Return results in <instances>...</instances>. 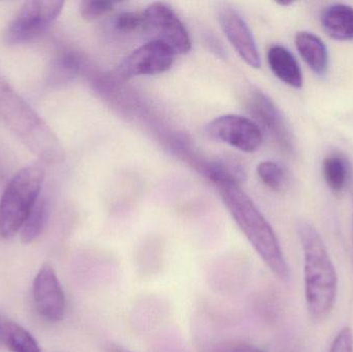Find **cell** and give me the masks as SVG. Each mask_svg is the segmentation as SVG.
Returning <instances> with one entry per match:
<instances>
[{"mask_svg":"<svg viewBox=\"0 0 353 352\" xmlns=\"http://www.w3.org/2000/svg\"><path fill=\"white\" fill-rule=\"evenodd\" d=\"M218 188L228 212L265 266L282 281L290 280V268L277 236L253 200L239 184H224Z\"/></svg>","mask_w":353,"mask_h":352,"instance_id":"cell-1","label":"cell"},{"mask_svg":"<svg viewBox=\"0 0 353 352\" xmlns=\"http://www.w3.org/2000/svg\"><path fill=\"white\" fill-rule=\"evenodd\" d=\"M298 231L304 251L307 307L313 320H323L335 306L337 273L317 229L303 221L299 225Z\"/></svg>","mask_w":353,"mask_h":352,"instance_id":"cell-2","label":"cell"},{"mask_svg":"<svg viewBox=\"0 0 353 352\" xmlns=\"http://www.w3.org/2000/svg\"><path fill=\"white\" fill-rule=\"evenodd\" d=\"M0 119L43 163H59L61 146L53 130L6 81L0 80Z\"/></svg>","mask_w":353,"mask_h":352,"instance_id":"cell-3","label":"cell"},{"mask_svg":"<svg viewBox=\"0 0 353 352\" xmlns=\"http://www.w3.org/2000/svg\"><path fill=\"white\" fill-rule=\"evenodd\" d=\"M45 169L31 165L21 169L10 180L0 200V235L10 239L24 225L39 200Z\"/></svg>","mask_w":353,"mask_h":352,"instance_id":"cell-4","label":"cell"},{"mask_svg":"<svg viewBox=\"0 0 353 352\" xmlns=\"http://www.w3.org/2000/svg\"><path fill=\"white\" fill-rule=\"evenodd\" d=\"M64 2L28 1L23 4L3 32L6 45H18L29 43L45 32L61 12Z\"/></svg>","mask_w":353,"mask_h":352,"instance_id":"cell-5","label":"cell"},{"mask_svg":"<svg viewBox=\"0 0 353 352\" xmlns=\"http://www.w3.org/2000/svg\"><path fill=\"white\" fill-rule=\"evenodd\" d=\"M145 31L153 33L157 41L172 48L176 54L190 51L191 41L186 27L176 12L163 2H153L143 12Z\"/></svg>","mask_w":353,"mask_h":352,"instance_id":"cell-6","label":"cell"},{"mask_svg":"<svg viewBox=\"0 0 353 352\" xmlns=\"http://www.w3.org/2000/svg\"><path fill=\"white\" fill-rule=\"evenodd\" d=\"M208 136L243 152L252 153L261 148L263 134L256 123L238 115H224L208 124Z\"/></svg>","mask_w":353,"mask_h":352,"instance_id":"cell-7","label":"cell"},{"mask_svg":"<svg viewBox=\"0 0 353 352\" xmlns=\"http://www.w3.org/2000/svg\"><path fill=\"white\" fill-rule=\"evenodd\" d=\"M176 53L167 43L153 39L134 50L118 68L123 79L163 74L175 62Z\"/></svg>","mask_w":353,"mask_h":352,"instance_id":"cell-8","label":"cell"},{"mask_svg":"<svg viewBox=\"0 0 353 352\" xmlns=\"http://www.w3.org/2000/svg\"><path fill=\"white\" fill-rule=\"evenodd\" d=\"M33 298L37 311L46 320L57 322L63 318L65 297L50 265H43L37 273L33 284Z\"/></svg>","mask_w":353,"mask_h":352,"instance_id":"cell-9","label":"cell"},{"mask_svg":"<svg viewBox=\"0 0 353 352\" xmlns=\"http://www.w3.org/2000/svg\"><path fill=\"white\" fill-rule=\"evenodd\" d=\"M219 22L224 34L236 53L251 68L261 66V57L252 32L241 14L230 6L219 10Z\"/></svg>","mask_w":353,"mask_h":352,"instance_id":"cell-10","label":"cell"},{"mask_svg":"<svg viewBox=\"0 0 353 352\" xmlns=\"http://www.w3.org/2000/svg\"><path fill=\"white\" fill-rule=\"evenodd\" d=\"M250 110L255 118L269 130L282 150L290 154L294 153V134L274 101L261 92H254L251 95Z\"/></svg>","mask_w":353,"mask_h":352,"instance_id":"cell-11","label":"cell"},{"mask_svg":"<svg viewBox=\"0 0 353 352\" xmlns=\"http://www.w3.org/2000/svg\"><path fill=\"white\" fill-rule=\"evenodd\" d=\"M268 62L276 76L288 86L302 88L303 74L292 52L282 45H273L268 51Z\"/></svg>","mask_w":353,"mask_h":352,"instance_id":"cell-12","label":"cell"},{"mask_svg":"<svg viewBox=\"0 0 353 352\" xmlns=\"http://www.w3.org/2000/svg\"><path fill=\"white\" fill-rule=\"evenodd\" d=\"M296 47L303 59L317 76H325L329 70L327 45L317 35L308 31L296 33Z\"/></svg>","mask_w":353,"mask_h":352,"instance_id":"cell-13","label":"cell"},{"mask_svg":"<svg viewBox=\"0 0 353 352\" xmlns=\"http://www.w3.org/2000/svg\"><path fill=\"white\" fill-rule=\"evenodd\" d=\"M321 24L325 32L337 41H353V8L336 3L327 6L321 14Z\"/></svg>","mask_w":353,"mask_h":352,"instance_id":"cell-14","label":"cell"},{"mask_svg":"<svg viewBox=\"0 0 353 352\" xmlns=\"http://www.w3.org/2000/svg\"><path fill=\"white\" fill-rule=\"evenodd\" d=\"M323 177L334 192L343 191L350 177L347 161L339 153L329 155L323 163Z\"/></svg>","mask_w":353,"mask_h":352,"instance_id":"cell-15","label":"cell"},{"mask_svg":"<svg viewBox=\"0 0 353 352\" xmlns=\"http://www.w3.org/2000/svg\"><path fill=\"white\" fill-rule=\"evenodd\" d=\"M49 214V203H48L47 198H41V200L39 198L29 214L28 218L26 219L21 229L22 243H31L41 236L47 225Z\"/></svg>","mask_w":353,"mask_h":352,"instance_id":"cell-16","label":"cell"},{"mask_svg":"<svg viewBox=\"0 0 353 352\" xmlns=\"http://www.w3.org/2000/svg\"><path fill=\"white\" fill-rule=\"evenodd\" d=\"M80 70V59L76 54L64 53L58 56L49 68L48 82L52 85L64 84L72 80Z\"/></svg>","mask_w":353,"mask_h":352,"instance_id":"cell-17","label":"cell"},{"mask_svg":"<svg viewBox=\"0 0 353 352\" xmlns=\"http://www.w3.org/2000/svg\"><path fill=\"white\" fill-rule=\"evenodd\" d=\"M4 338L10 352H41L32 335L16 322L6 324Z\"/></svg>","mask_w":353,"mask_h":352,"instance_id":"cell-18","label":"cell"},{"mask_svg":"<svg viewBox=\"0 0 353 352\" xmlns=\"http://www.w3.org/2000/svg\"><path fill=\"white\" fill-rule=\"evenodd\" d=\"M205 175L217 187L224 184H239L242 181L243 172L232 163L215 161L205 165Z\"/></svg>","mask_w":353,"mask_h":352,"instance_id":"cell-19","label":"cell"},{"mask_svg":"<svg viewBox=\"0 0 353 352\" xmlns=\"http://www.w3.org/2000/svg\"><path fill=\"white\" fill-rule=\"evenodd\" d=\"M259 179L270 189L279 191L286 184V173L283 167L274 161H263L257 167Z\"/></svg>","mask_w":353,"mask_h":352,"instance_id":"cell-20","label":"cell"},{"mask_svg":"<svg viewBox=\"0 0 353 352\" xmlns=\"http://www.w3.org/2000/svg\"><path fill=\"white\" fill-rule=\"evenodd\" d=\"M116 2L105 0H85L81 2V16L86 20H94L113 10Z\"/></svg>","mask_w":353,"mask_h":352,"instance_id":"cell-21","label":"cell"},{"mask_svg":"<svg viewBox=\"0 0 353 352\" xmlns=\"http://www.w3.org/2000/svg\"><path fill=\"white\" fill-rule=\"evenodd\" d=\"M115 27L121 32L145 30L144 16L136 12H123L116 18Z\"/></svg>","mask_w":353,"mask_h":352,"instance_id":"cell-22","label":"cell"},{"mask_svg":"<svg viewBox=\"0 0 353 352\" xmlns=\"http://www.w3.org/2000/svg\"><path fill=\"white\" fill-rule=\"evenodd\" d=\"M330 352H353V335L350 328H344L340 331Z\"/></svg>","mask_w":353,"mask_h":352,"instance_id":"cell-23","label":"cell"},{"mask_svg":"<svg viewBox=\"0 0 353 352\" xmlns=\"http://www.w3.org/2000/svg\"><path fill=\"white\" fill-rule=\"evenodd\" d=\"M210 352H265L257 347L243 343H226L213 347Z\"/></svg>","mask_w":353,"mask_h":352,"instance_id":"cell-24","label":"cell"},{"mask_svg":"<svg viewBox=\"0 0 353 352\" xmlns=\"http://www.w3.org/2000/svg\"><path fill=\"white\" fill-rule=\"evenodd\" d=\"M111 352H125V351H121V349H112Z\"/></svg>","mask_w":353,"mask_h":352,"instance_id":"cell-25","label":"cell"}]
</instances>
